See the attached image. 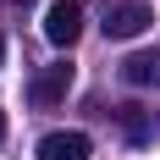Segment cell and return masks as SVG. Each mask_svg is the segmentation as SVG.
Instances as JSON below:
<instances>
[{
    "instance_id": "6da1fadb",
    "label": "cell",
    "mask_w": 160,
    "mask_h": 160,
    "mask_svg": "<svg viewBox=\"0 0 160 160\" xmlns=\"http://www.w3.org/2000/svg\"><path fill=\"white\" fill-rule=\"evenodd\" d=\"M149 22H155L149 0H105V17H99L105 39H138Z\"/></svg>"
},
{
    "instance_id": "8992f818",
    "label": "cell",
    "mask_w": 160,
    "mask_h": 160,
    "mask_svg": "<svg viewBox=\"0 0 160 160\" xmlns=\"http://www.w3.org/2000/svg\"><path fill=\"white\" fill-rule=\"evenodd\" d=\"M116 122H122V132H127L132 144H149L155 138V116L144 105H116Z\"/></svg>"
},
{
    "instance_id": "3957f363",
    "label": "cell",
    "mask_w": 160,
    "mask_h": 160,
    "mask_svg": "<svg viewBox=\"0 0 160 160\" xmlns=\"http://www.w3.org/2000/svg\"><path fill=\"white\" fill-rule=\"evenodd\" d=\"M72 78H78V72H72V61H50L44 72L33 78V105H39V111L61 105V99H66V88H72Z\"/></svg>"
},
{
    "instance_id": "277c9868",
    "label": "cell",
    "mask_w": 160,
    "mask_h": 160,
    "mask_svg": "<svg viewBox=\"0 0 160 160\" xmlns=\"http://www.w3.org/2000/svg\"><path fill=\"white\" fill-rule=\"evenodd\" d=\"M88 132H50L39 138V160H88Z\"/></svg>"
},
{
    "instance_id": "9c48e42d",
    "label": "cell",
    "mask_w": 160,
    "mask_h": 160,
    "mask_svg": "<svg viewBox=\"0 0 160 160\" xmlns=\"http://www.w3.org/2000/svg\"><path fill=\"white\" fill-rule=\"evenodd\" d=\"M0 61H6V39H0Z\"/></svg>"
},
{
    "instance_id": "5b68a950",
    "label": "cell",
    "mask_w": 160,
    "mask_h": 160,
    "mask_svg": "<svg viewBox=\"0 0 160 160\" xmlns=\"http://www.w3.org/2000/svg\"><path fill=\"white\" fill-rule=\"evenodd\" d=\"M122 78H127L132 88H160V50H138V55H127V61H122Z\"/></svg>"
},
{
    "instance_id": "ba28073f",
    "label": "cell",
    "mask_w": 160,
    "mask_h": 160,
    "mask_svg": "<svg viewBox=\"0 0 160 160\" xmlns=\"http://www.w3.org/2000/svg\"><path fill=\"white\" fill-rule=\"evenodd\" d=\"M0 144H6V111H0Z\"/></svg>"
},
{
    "instance_id": "52a82bcc",
    "label": "cell",
    "mask_w": 160,
    "mask_h": 160,
    "mask_svg": "<svg viewBox=\"0 0 160 160\" xmlns=\"http://www.w3.org/2000/svg\"><path fill=\"white\" fill-rule=\"evenodd\" d=\"M11 6H17V11H28V6H33V0H11Z\"/></svg>"
},
{
    "instance_id": "7a4b0ae2",
    "label": "cell",
    "mask_w": 160,
    "mask_h": 160,
    "mask_svg": "<svg viewBox=\"0 0 160 160\" xmlns=\"http://www.w3.org/2000/svg\"><path fill=\"white\" fill-rule=\"evenodd\" d=\"M78 33H83V6H78V0H55V6L44 11V39L55 50H72Z\"/></svg>"
}]
</instances>
